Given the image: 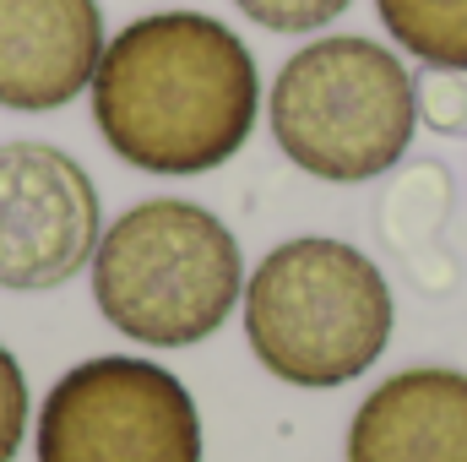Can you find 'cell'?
Returning a JSON list of instances; mask_svg holds the SVG:
<instances>
[{
    "label": "cell",
    "instance_id": "5",
    "mask_svg": "<svg viewBox=\"0 0 467 462\" xmlns=\"http://www.w3.org/2000/svg\"><path fill=\"white\" fill-rule=\"evenodd\" d=\"M38 462H202L196 397L152 359H82L38 408Z\"/></svg>",
    "mask_w": 467,
    "mask_h": 462
},
{
    "label": "cell",
    "instance_id": "6",
    "mask_svg": "<svg viewBox=\"0 0 467 462\" xmlns=\"http://www.w3.org/2000/svg\"><path fill=\"white\" fill-rule=\"evenodd\" d=\"M104 202L93 174L55 142H0V289L38 294L93 267Z\"/></svg>",
    "mask_w": 467,
    "mask_h": 462
},
{
    "label": "cell",
    "instance_id": "10",
    "mask_svg": "<svg viewBox=\"0 0 467 462\" xmlns=\"http://www.w3.org/2000/svg\"><path fill=\"white\" fill-rule=\"evenodd\" d=\"M446 207H451V174H446L441 163H413V169L391 185V196H386V207H380V224L391 234L402 218H413L419 234H435L446 224Z\"/></svg>",
    "mask_w": 467,
    "mask_h": 462
},
{
    "label": "cell",
    "instance_id": "3",
    "mask_svg": "<svg viewBox=\"0 0 467 462\" xmlns=\"http://www.w3.org/2000/svg\"><path fill=\"white\" fill-rule=\"evenodd\" d=\"M93 299L99 316L141 348L207 343L244 299L239 239L202 202L147 196L99 239Z\"/></svg>",
    "mask_w": 467,
    "mask_h": 462
},
{
    "label": "cell",
    "instance_id": "2",
    "mask_svg": "<svg viewBox=\"0 0 467 462\" xmlns=\"http://www.w3.org/2000/svg\"><path fill=\"white\" fill-rule=\"evenodd\" d=\"M244 343L266 375L332 392L358 381L391 343L397 299L386 272L348 239L299 234L244 278Z\"/></svg>",
    "mask_w": 467,
    "mask_h": 462
},
{
    "label": "cell",
    "instance_id": "9",
    "mask_svg": "<svg viewBox=\"0 0 467 462\" xmlns=\"http://www.w3.org/2000/svg\"><path fill=\"white\" fill-rule=\"evenodd\" d=\"M375 16L424 71H467V0H375Z\"/></svg>",
    "mask_w": 467,
    "mask_h": 462
},
{
    "label": "cell",
    "instance_id": "11",
    "mask_svg": "<svg viewBox=\"0 0 467 462\" xmlns=\"http://www.w3.org/2000/svg\"><path fill=\"white\" fill-rule=\"evenodd\" d=\"M234 5L266 33H321L348 11L353 0H234Z\"/></svg>",
    "mask_w": 467,
    "mask_h": 462
},
{
    "label": "cell",
    "instance_id": "13",
    "mask_svg": "<svg viewBox=\"0 0 467 462\" xmlns=\"http://www.w3.org/2000/svg\"><path fill=\"white\" fill-rule=\"evenodd\" d=\"M22 436H27V375L16 353L0 343V462L22 452Z\"/></svg>",
    "mask_w": 467,
    "mask_h": 462
},
{
    "label": "cell",
    "instance_id": "4",
    "mask_svg": "<svg viewBox=\"0 0 467 462\" xmlns=\"http://www.w3.org/2000/svg\"><path fill=\"white\" fill-rule=\"evenodd\" d=\"M277 152L327 185L391 174L419 131V77L364 33H327L294 49L266 93Z\"/></svg>",
    "mask_w": 467,
    "mask_h": 462
},
{
    "label": "cell",
    "instance_id": "12",
    "mask_svg": "<svg viewBox=\"0 0 467 462\" xmlns=\"http://www.w3.org/2000/svg\"><path fill=\"white\" fill-rule=\"evenodd\" d=\"M419 125H430L435 136H467V71L419 77Z\"/></svg>",
    "mask_w": 467,
    "mask_h": 462
},
{
    "label": "cell",
    "instance_id": "8",
    "mask_svg": "<svg viewBox=\"0 0 467 462\" xmlns=\"http://www.w3.org/2000/svg\"><path fill=\"white\" fill-rule=\"evenodd\" d=\"M348 462H467V370L413 364L386 375L353 408Z\"/></svg>",
    "mask_w": 467,
    "mask_h": 462
},
{
    "label": "cell",
    "instance_id": "1",
    "mask_svg": "<svg viewBox=\"0 0 467 462\" xmlns=\"http://www.w3.org/2000/svg\"><path fill=\"white\" fill-rule=\"evenodd\" d=\"M250 44L207 11H147L104 44L93 125L141 174H213L250 142L261 115Z\"/></svg>",
    "mask_w": 467,
    "mask_h": 462
},
{
    "label": "cell",
    "instance_id": "7",
    "mask_svg": "<svg viewBox=\"0 0 467 462\" xmlns=\"http://www.w3.org/2000/svg\"><path fill=\"white\" fill-rule=\"evenodd\" d=\"M104 44L99 0H0V110H66L93 88Z\"/></svg>",
    "mask_w": 467,
    "mask_h": 462
}]
</instances>
